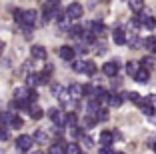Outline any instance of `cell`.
I'll return each mask as SVG.
<instances>
[{
	"instance_id": "obj_19",
	"label": "cell",
	"mask_w": 156,
	"mask_h": 154,
	"mask_svg": "<svg viewBox=\"0 0 156 154\" xmlns=\"http://www.w3.org/2000/svg\"><path fill=\"white\" fill-rule=\"evenodd\" d=\"M140 68H142V66H140V64H138V62H134V60H130V62L126 64V72H128L130 76H136V74H138V70H140Z\"/></svg>"
},
{
	"instance_id": "obj_37",
	"label": "cell",
	"mask_w": 156,
	"mask_h": 154,
	"mask_svg": "<svg viewBox=\"0 0 156 154\" xmlns=\"http://www.w3.org/2000/svg\"><path fill=\"white\" fill-rule=\"evenodd\" d=\"M128 44L132 46V48H136V46L140 44V40H138V36H136V34H134V32H132V34H130V36H128Z\"/></svg>"
},
{
	"instance_id": "obj_31",
	"label": "cell",
	"mask_w": 156,
	"mask_h": 154,
	"mask_svg": "<svg viewBox=\"0 0 156 154\" xmlns=\"http://www.w3.org/2000/svg\"><path fill=\"white\" fill-rule=\"evenodd\" d=\"M58 100H60V104H62V106H68V102H70V92L68 90H62V94L58 96Z\"/></svg>"
},
{
	"instance_id": "obj_36",
	"label": "cell",
	"mask_w": 156,
	"mask_h": 154,
	"mask_svg": "<svg viewBox=\"0 0 156 154\" xmlns=\"http://www.w3.org/2000/svg\"><path fill=\"white\" fill-rule=\"evenodd\" d=\"M62 90H64V88L60 86V84H52V86H50V92H52V94L56 96V98H58V96L62 94Z\"/></svg>"
},
{
	"instance_id": "obj_13",
	"label": "cell",
	"mask_w": 156,
	"mask_h": 154,
	"mask_svg": "<svg viewBox=\"0 0 156 154\" xmlns=\"http://www.w3.org/2000/svg\"><path fill=\"white\" fill-rule=\"evenodd\" d=\"M28 114H30V118H34V120H40V118L44 116V110H42L38 104H30V108H28Z\"/></svg>"
},
{
	"instance_id": "obj_1",
	"label": "cell",
	"mask_w": 156,
	"mask_h": 154,
	"mask_svg": "<svg viewBox=\"0 0 156 154\" xmlns=\"http://www.w3.org/2000/svg\"><path fill=\"white\" fill-rule=\"evenodd\" d=\"M34 144V136H28V134H20L18 138H16V148L20 150V152H26V150H30Z\"/></svg>"
},
{
	"instance_id": "obj_23",
	"label": "cell",
	"mask_w": 156,
	"mask_h": 154,
	"mask_svg": "<svg viewBox=\"0 0 156 154\" xmlns=\"http://www.w3.org/2000/svg\"><path fill=\"white\" fill-rule=\"evenodd\" d=\"M154 58H152V56H146V58H142V62H140V66L144 68V70H148V72H150L152 68H154Z\"/></svg>"
},
{
	"instance_id": "obj_50",
	"label": "cell",
	"mask_w": 156,
	"mask_h": 154,
	"mask_svg": "<svg viewBox=\"0 0 156 154\" xmlns=\"http://www.w3.org/2000/svg\"><path fill=\"white\" fill-rule=\"evenodd\" d=\"M152 52H154V54H156V44H154V50H152Z\"/></svg>"
},
{
	"instance_id": "obj_27",
	"label": "cell",
	"mask_w": 156,
	"mask_h": 154,
	"mask_svg": "<svg viewBox=\"0 0 156 154\" xmlns=\"http://www.w3.org/2000/svg\"><path fill=\"white\" fill-rule=\"evenodd\" d=\"M84 66H86L84 60H72V70L74 72H84Z\"/></svg>"
},
{
	"instance_id": "obj_26",
	"label": "cell",
	"mask_w": 156,
	"mask_h": 154,
	"mask_svg": "<svg viewBox=\"0 0 156 154\" xmlns=\"http://www.w3.org/2000/svg\"><path fill=\"white\" fill-rule=\"evenodd\" d=\"M140 112L146 114V116L150 118L152 114H154V108H152V104H148V102H142V104H140Z\"/></svg>"
},
{
	"instance_id": "obj_2",
	"label": "cell",
	"mask_w": 156,
	"mask_h": 154,
	"mask_svg": "<svg viewBox=\"0 0 156 154\" xmlns=\"http://www.w3.org/2000/svg\"><path fill=\"white\" fill-rule=\"evenodd\" d=\"M64 14L68 16L70 20H76V18H80L84 14V8H82V4H78V2H72V4H68V8L64 10Z\"/></svg>"
},
{
	"instance_id": "obj_44",
	"label": "cell",
	"mask_w": 156,
	"mask_h": 154,
	"mask_svg": "<svg viewBox=\"0 0 156 154\" xmlns=\"http://www.w3.org/2000/svg\"><path fill=\"white\" fill-rule=\"evenodd\" d=\"M36 98H38V92L30 90V104H36Z\"/></svg>"
},
{
	"instance_id": "obj_42",
	"label": "cell",
	"mask_w": 156,
	"mask_h": 154,
	"mask_svg": "<svg viewBox=\"0 0 156 154\" xmlns=\"http://www.w3.org/2000/svg\"><path fill=\"white\" fill-rule=\"evenodd\" d=\"M58 2H60V0H46V2H44V8H56V6H58Z\"/></svg>"
},
{
	"instance_id": "obj_8",
	"label": "cell",
	"mask_w": 156,
	"mask_h": 154,
	"mask_svg": "<svg viewBox=\"0 0 156 154\" xmlns=\"http://www.w3.org/2000/svg\"><path fill=\"white\" fill-rule=\"evenodd\" d=\"M118 70H120L118 62H106L104 66H102V72H104L106 76H110V78H114L116 74H118Z\"/></svg>"
},
{
	"instance_id": "obj_18",
	"label": "cell",
	"mask_w": 156,
	"mask_h": 154,
	"mask_svg": "<svg viewBox=\"0 0 156 154\" xmlns=\"http://www.w3.org/2000/svg\"><path fill=\"white\" fill-rule=\"evenodd\" d=\"M122 96H124V98H128L130 102H134V104H138V106L144 102V98L138 94V92H128V94H122Z\"/></svg>"
},
{
	"instance_id": "obj_38",
	"label": "cell",
	"mask_w": 156,
	"mask_h": 154,
	"mask_svg": "<svg viewBox=\"0 0 156 154\" xmlns=\"http://www.w3.org/2000/svg\"><path fill=\"white\" fill-rule=\"evenodd\" d=\"M154 44H156V38L154 36H148L146 40H144V46H146L148 50H154Z\"/></svg>"
},
{
	"instance_id": "obj_43",
	"label": "cell",
	"mask_w": 156,
	"mask_h": 154,
	"mask_svg": "<svg viewBox=\"0 0 156 154\" xmlns=\"http://www.w3.org/2000/svg\"><path fill=\"white\" fill-rule=\"evenodd\" d=\"M42 72H44V74H48V76H50V74L54 72V66H52V64H46V66H44V70H42Z\"/></svg>"
},
{
	"instance_id": "obj_49",
	"label": "cell",
	"mask_w": 156,
	"mask_h": 154,
	"mask_svg": "<svg viewBox=\"0 0 156 154\" xmlns=\"http://www.w3.org/2000/svg\"><path fill=\"white\" fill-rule=\"evenodd\" d=\"M0 54H2V42H0Z\"/></svg>"
},
{
	"instance_id": "obj_16",
	"label": "cell",
	"mask_w": 156,
	"mask_h": 154,
	"mask_svg": "<svg viewBox=\"0 0 156 154\" xmlns=\"http://www.w3.org/2000/svg\"><path fill=\"white\" fill-rule=\"evenodd\" d=\"M148 78H150V72H148V70H144V68H140V70H138V74L134 76V80H136L138 84H146Z\"/></svg>"
},
{
	"instance_id": "obj_20",
	"label": "cell",
	"mask_w": 156,
	"mask_h": 154,
	"mask_svg": "<svg viewBox=\"0 0 156 154\" xmlns=\"http://www.w3.org/2000/svg\"><path fill=\"white\" fill-rule=\"evenodd\" d=\"M122 102H124V96H122V94H110V100H108V104H110L112 108H118Z\"/></svg>"
},
{
	"instance_id": "obj_25",
	"label": "cell",
	"mask_w": 156,
	"mask_h": 154,
	"mask_svg": "<svg viewBox=\"0 0 156 154\" xmlns=\"http://www.w3.org/2000/svg\"><path fill=\"white\" fill-rule=\"evenodd\" d=\"M90 32H94V36L102 34L104 32V24L102 22H90Z\"/></svg>"
},
{
	"instance_id": "obj_46",
	"label": "cell",
	"mask_w": 156,
	"mask_h": 154,
	"mask_svg": "<svg viewBox=\"0 0 156 154\" xmlns=\"http://www.w3.org/2000/svg\"><path fill=\"white\" fill-rule=\"evenodd\" d=\"M100 154H114V152H112V148H102Z\"/></svg>"
},
{
	"instance_id": "obj_15",
	"label": "cell",
	"mask_w": 156,
	"mask_h": 154,
	"mask_svg": "<svg viewBox=\"0 0 156 154\" xmlns=\"http://www.w3.org/2000/svg\"><path fill=\"white\" fill-rule=\"evenodd\" d=\"M96 102H100V104H104V102H108V100H110V92L108 90H104V88H98L96 90Z\"/></svg>"
},
{
	"instance_id": "obj_24",
	"label": "cell",
	"mask_w": 156,
	"mask_h": 154,
	"mask_svg": "<svg viewBox=\"0 0 156 154\" xmlns=\"http://www.w3.org/2000/svg\"><path fill=\"white\" fill-rule=\"evenodd\" d=\"M48 154H66V146L60 142V144H52L50 150H48Z\"/></svg>"
},
{
	"instance_id": "obj_32",
	"label": "cell",
	"mask_w": 156,
	"mask_h": 154,
	"mask_svg": "<svg viewBox=\"0 0 156 154\" xmlns=\"http://www.w3.org/2000/svg\"><path fill=\"white\" fill-rule=\"evenodd\" d=\"M66 126L68 128H76V114L74 112H68V116H66Z\"/></svg>"
},
{
	"instance_id": "obj_9",
	"label": "cell",
	"mask_w": 156,
	"mask_h": 154,
	"mask_svg": "<svg viewBox=\"0 0 156 154\" xmlns=\"http://www.w3.org/2000/svg\"><path fill=\"white\" fill-rule=\"evenodd\" d=\"M68 92H70V98H72V100H78V98H82V96H84V86L74 82V84L68 86Z\"/></svg>"
},
{
	"instance_id": "obj_14",
	"label": "cell",
	"mask_w": 156,
	"mask_h": 154,
	"mask_svg": "<svg viewBox=\"0 0 156 154\" xmlns=\"http://www.w3.org/2000/svg\"><path fill=\"white\" fill-rule=\"evenodd\" d=\"M34 142H36V144H50V136L46 134V132H42V130H36Z\"/></svg>"
},
{
	"instance_id": "obj_6",
	"label": "cell",
	"mask_w": 156,
	"mask_h": 154,
	"mask_svg": "<svg viewBox=\"0 0 156 154\" xmlns=\"http://www.w3.org/2000/svg\"><path fill=\"white\" fill-rule=\"evenodd\" d=\"M30 56H32L34 60H44L46 56H48V52H46V48H44V46L34 44L32 48H30Z\"/></svg>"
},
{
	"instance_id": "obj_5",
	"label": "cell",
	"mask_w": 156,
	"mask_h": 154,
	"mask_svg": "<svg viewBox=\"0 0 156 154\" xmlns=\"http://www.w3.org/2000/svg\"><path fill=\"white\" fill-rule=\"evenodd\" d=\"M36 18H38L36 10H24L22 12V26H34Z\"/></svg>"
},
{
	"instance_id": "obj_41",
	"label": "cell",
	"mask_w": 156,
	"mask_h": 154,
	"mask_svg": "<svg viewBox=\"0 0 156 154\" xmlns=\"http://www.w3.org/2000/svg\"><path fill=\"white\" fill-rule=\"evenodd\" d=\"M22 124H24V120H22L20 116H16V118L12 120V124H10V126H12V128H22Z\"/></svg>"
},
{
	"instance_id": "obj_30",
	"label": "cell",
	"mask_w": 156,
	"mask_h": 154,
	"mask_svg": "<svg viewBox=\"0 0 156 154\" xmlns=\"http://www.w3.org/2000/svg\"><path fill=\"white\" fill-rule=\"evenodd\" d=\"M84 72H86V74H90V76H92V74H96V64L92 62V60H86V66H84Z\"/></svg>"
},
{
	"instance_id": "obj_17",
	"label": "cell",
	"mask_w": 156,
	"mask_h": 154,
	"mask_svg": "<svg viewBox=\"0 0 156 154\" xmlns=\"http://www.w3.org/2000/svg\"><path fill=\"white\" fill-rule=\"evenodd\" d=\"M128 4H130V10H132V12L140 14L142 8H144V0H128Z\"/></svg>"
},
{
	"instance_id": "obj_45",
	"label": "cell",
	"mask_w": 156,
	"mask_h": 154,
	"mask_svg": "<svg viewBox=\"0 0 156 154\" xmlns=\"http://www.w3.org/2000/svg\"><path fill=\"white\" fill-rule=\"evenodd\" d=\"M22 30H24V36L30 38V34H32V26H22Z\"/></svg>"
},
{
	"instance_id": "obj_12",
	"label": "cell",
	"mask_w": 156,
	"mask_h": 154,
	"mask_svg": "<svg viewBox=\"0 0 156 154\" xmlns=\"http://www.w3.org/2000/svg\"><path fill=\"white\" fill-rule=\"evenodd\" d=\"M112 40L116 42V44H126V42H128V36H126V32L122 30V28H116L114 32H112Z\"/></svg>"
},
{
	"instance_id": "obj_22",
	"label": "cell",
	"mask_w": 156,
	"mask_h": 154,
	"mask_svg": "<svg viewBox=\"0 0 156 154\" xmlns=\"http://www.w3.org/2000/svg\"><path fill=\"white\" fill-rule=\"evenodd\" d=\"M14 118H16L14 112H0V122H2V124H12Z\"/></svg>"
},
{
	"instance_id": "obj_47",
	"label": "cell",
	"mask_w": 156,
	"mask_h": 154,
	"mask_svg": "<svg viewBox=\"0 0 156 154\" xmlns=\"http://www.w3.org/2000/svg\"><path fill=\"white\" fill-rule=\"evenodd\" d=\"M150 120H152V122H156V114H152V116H150Z\"/></svg>"
},
{
	"instance_id": "obj_21",
	"label": "cell",
	"mask_w": 156,
	"mask_h": 154,
	"mask_svg": "<svg viewBox=\"0 0 156 154\" xmlns=\"http://www.w3.org/2000/svg\"><path fill=\"white\" fill-rule=\"evenodd\" d=\"M58 28H60L62 32H70V28H72V26H70V18L66 16V14H64V18L58 20Z\"/></svg>"
},
{
	"instance_id": "obj_7",
	"label": "cell",
	"mask_w": 156,
	"mask_h": 154,
	"mask_svg": "<svg viewBox=\"0 0 156 154\" xmlns=\"http://www.w3.org/2000/svg\"><path fill=\"white\" fill-rule=\"evenodd\" d=\"M100 146L102 148H110L112 146V142H114V132H108V130H104V132H100Z\"/></svg>"
},
{
	"instance_id": "obj_40",
	"label": "cell",
	"mask_w": 156,
	"mask_h": 154,
	"mask_svg": "<svg viewBox=\"0 0 156 154\" xmlns=\"http://www.w3.org/2000/svg\"><path fill=\"white\" fill-rule=\"evenodd\" d=\"M8 138H10L8 130H6L4 126H0V140H2V142H6V140H8Z\"/></svg>"
},
{
	"instance_id": "obj_52",
	"label": "cell",
	"mask_w": 156,
	"mask_h": 154,
	"mask_svg": "<svg viewBox=\"0 0 156 154\" xmlns=\"http://www.w3.org/2000/svg\"><path fill=\"white\" fill-rule=\"evenodd\" d=\"M80 154H84V152H80Z\"/></svg>"
},
{
	"instance_id": "obj_35",
	"label": "cell",
	"mask_w": 156,
	"mask_h": 154,
	"mask_svg": "<svg viewBox=\"0 0 156 154\" xmlns=\"http://www.w3.org/2000/svg\"><path fill=\"white\" fill-rule=\"evenodd\" d=\"M94 118H96V120H100V122H104V120H108V112H106L104 108H100V110H98V114H96Z\"/></svg>"
},
{
	"instance_id": "obj_3",
	"label": "cell",
	"mask_w": 156,
	"mask_h": 154,
	"mask_svg": "<svg viewBox=\"0 0 156 154\" xmlns=\"http://www.w3.org/2000/svg\"><path fill=\"white\" fill-rule=\"evenodd\" d=\"M48 116H50V120L56 124V126H62V124H66V116H68V114L62 112V110H58V108H50L48 110Z\"/></svg>"
},
{
	"instance_id": "obj_29",
	"label": "cell",
	"mask_w": 156,
	"mask_h": 154,
	"mask_svg": "<svg viewBox=\"0 0 156 154\" xmlns=\"http://www.w3.org/2000/svg\"><path fill=\"white\" fill-rule=\"evenodd\" d=\"M40 74H30L28 76V86H40Z\"/></svg>"
},
{
	"instance_id": "obj_39",
	"label": "cell",
	"mask_w": 156,
	"mask_h": 154,
	"mask_svg": "<svg viewBox=\"0 0 156 154\" xmlns=\"http://www.w3.org/2000/svg\"><path fill=\"white\" fill-rule=\"evenodd\" d=\"M94 124H96V118H94V116H86V118H84V126H86V128H92Z\"/></svg>"
},
{
	"instance_id": "obj_51",
	"label": "cell",
	"mask_w": 156,
	"mask_h": 154,
	"mask_svg": "<svg viewBox=\"0 0 156 154\" xmlns=\"http://www.w3.org/2000/svg\"><path fill=\"white\" fill-rule=\"evenodd\" d=\"M36 154H42V152H36Z\"/></svg>"
},
{
	"instance_id": "obj_11",
	"label": "cell",
	"mask_w": 156,
	"mask_h": 154,
	"mask_svg": "<svg viewBox=\"0 0 156 154\" xmlns=\"http://www.w3.org/2000/svg\"><path fill=\"white\" fill-rule=\"evenodd\" d=\"M14 100L16 102H30V90L28 88H16L14 90Z\"/></svg>"
},
{
	"instance_id": "obj_28",
	"label": "cell",
	"mask_w": 156,
	"mask_h": 154,
	"mask_svg": "<svg viewBox=\"0 0 156 154\" xmlns=\"http://www.w3.org/2000/svg\"><path fill=\"white\" fill-rule=\"evenodd\" d=\"M82 30H84L82 26H72V28H70V32H68V34H70L72 38H82V34H84Z\"/></svg>"
},
{
	"instance_id": "obj_10",
	"label": "cell",
	"mask_w": 156,
	"mask_h": 154,
	"mask_svg": "<svg viewBox=\"0 0 156 154\" xmlns=\"http://www.w3.org/2000/svg\"><path fill=\"white\" fill-rule=\"evenodd\" d=\"M136 18H138V22H140V26H144V28H154L156 26V20L152 18L150 14H142L140 12Z\"/></svg>"
},
{
	"instance_id": "obj_33",
	"label": "cell",
	"mask_w": 156,
	"mask_h": 154,
	"mask_svg": "<svg viewBox=\"0 0 156 154\" xmlns=\"http://www.w3.org/2000/svg\"><path fill=\"white\" fill-rule=\"evenodd\" d=\"M80 144H84V146H86V148H92V146H94V140H92L90 136L82 134V136H80Z\"/></svg>"
},
{
	"instance_id": "obj_4",
	"label": "cell",
	"mask_w": 156,
	"mask_h": 154,
	"mask_svg": "<svg viewBox=\"0 0 156 154\" xmlns=\"http://www.w3.org/2000/svg\"><path fill=\"white\" fill-rule=\"evenodd\" d=\"M58 54L62 60H66V62H72L74 60V54H76V48H72V46H60L58 48Z\"/></svg>"
},
{
	"instance_id": "obj_34",
	"label": "cell",
	"mask_w": 156,
	"mask_h": 154,
	"mask_svg": "<svg viewBox=\"0 0 156 154\" xmlns=\"http://www.w3.org/2000/svg\"><path fill=\"white\" fill-rule=\"evenodd\" d=\"M66 154H80V148H78V144H68L66 146Z\"/></svg>"
},
{
	"instance_id": "obj_48",
	"label": "cell",
	"mask_w": 156,
	"mask_h": 154,
	"mask_svg": "<svg viewBox=\"0 0 156 154\" xmlns=\"http://www.w3.org/2000/svg\"><path fill=\"white\" fill-rule=\"evenodd\" d=\"M152 150H154V152H156V144H152Z\"/></svg>"
}]
</instances>
